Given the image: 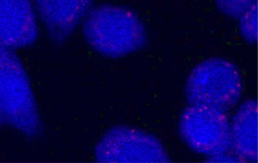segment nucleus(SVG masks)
<instances>
[{
	"instance_id": "7",
	"label": "nucleus",
	"mask_w": 258,
	"mask_h": 163,
	"mask_svg": "<svg viewBox=\"0 0 258 163\" xmlns=\"http://www.w3.org/2000/svg\"><path fill=\"white\" fill-rule=\"evenodd\" d=\"M95 0H33L37 16L52 37H69L84 20Z\"/></svg>"
},
{
	"instance_id": "9",
	"label": "nucleus",
	"mask_w": 258,
	"mask_h": 163,
	"mask_svg": "<svg viewBox=\"0 0 258 163\" xmlns=\"http://www.w3.org/2000/svg\"><path fill=\"white\" fill-rule=\"evenodd\" d=\"M240 34L249 43L256 41L257 37V8L256 4L247 9L238 18Z\"/></svg>"
},
{
	"instance_id": "1",
	"label": "nucleus",
	"mask_w": 258,
	"mask_h": 163,
	"mask_svg": "<svg viewBox=\"0 0 258 163\" xmlns=\"http://www.w3.org/2000/svg\"><path fill=\"white\" fill-rule=\"evenodd\" d=\"M83 33L95 51L111 59L137 52L147 41L146 28L137 13L109 4L91 9L84 19Z\"/></svg>"
},
{
	"instance_id": "4",
	"label": "nucleus",
	"mask_w": 258,
	"mask_h": 163,
	"mask_svg": "<svg viewBox=\"0 0 258 163\" xmlns=\"http://www.w3.org/2000/svg\"><path fill=\"white\" fill-rule=\"evenodd\" d=\"M102 163H167L170 157L161 142L137 128L116 126L108 130L95 149Z\"/></svg>"
},
{
	"instance_id": "10",
	"label": "nucleus",
	"mask_w": 258,
	"mask_h": 163,
	"mask_svg": "<svg viewBox=\"0 0 258 163\" xmlns=\"http://www.w3.org/2000/svg\"><path fill=\"white\" fill-rule=\"evenodd\" d=\"M215 3L222 13L238 19L247 9L256 4V0H215Z\"/></svg>"
},
{
	"instance_id": "5",
	"label": "nucleus",
	"mask_w": 258,
	"mask_h": 163,
	"mask_svg": "<svg viewBox=\"0 0 258 163\" xmlns=\"http://www.w3.org/2000/svg\"><path fill=\"white\" fill-rule=\"evenodd\" d=\"M179 133L195 152L213 156L231 149L230 122L226 112L190 105L181 114Z\"/></svg>"
},
{
	"instance_id": "6",
	"label": "nucleus",
	"mask_w": 258,
	"mask_h": 163,
	"mask_svg": "<svg viewBox=\"0 0 258 163\" xmlns=\"http://www.w3.org/2000/svg\"><path fill=\"white\" fill-rule=\"evenodd\" d=\"M38 35L37 13L33 0H0V47H26Z\"/></svg>"
},
{
	"instance_id": "2",
	"label": "nucleus",
	"mask_w": 258,
	"mask_h": 163,
	"mask_svg": "<svg viewBox=\"0 0 258 163\" xmlns=\"http://www.w3.org/2000/svg\"><path fill=\"white\" fill-rule=\"evenodd\" d=\"M28 135L37 134L40 116L25 67L11 49L0 47V125Z\"/></svg>"
},
{
	"instance_id": "3",
	"label": "nucleus",
	"mask_w": 258,
	"mask_h": 163,
	"mask_svg": "<svg viewBox=\"0 0 258 163\" xmlns=\"http://www.w3.org/2000/svg\"><path fill=\"white\" fill-rule=\"evenodd\" d=\"M243 90L239 69L229 60L211 58L198 64L185 83L190 105L227 112L239 102Z\"/></svg>"
},
{
	"instance_id": "8",
	"label": "nucleus",
	"mask_w": 258,
	"mask_h": 163,
	"mask_svg": "<svg viewBox=\"0 0 258 163\" xmlns=\"http://www.w3.org/2000/svg\"><path fill=\"white\" fill-rule=\"evenodd\" d=\"M231 148L244 161H257V105L254 99L241 104L230 122Z\"/></svg>"
},
{
	"instance_id": "11",
	"label": "nucleus",
	"mask_w": 258,
	"mask_h": 163,
	"mask_svg": "<svg viewBox=\"0 0 258 163\" xmlns=\"http://www.w3.org/2000/svg\"><path fill=\"white\" fill-rule=\"evenodd\" d=\"M209 162H244L241 157L238 156L235 152L229 151L208 157Z\"/></svg>"
}]
</instances>
